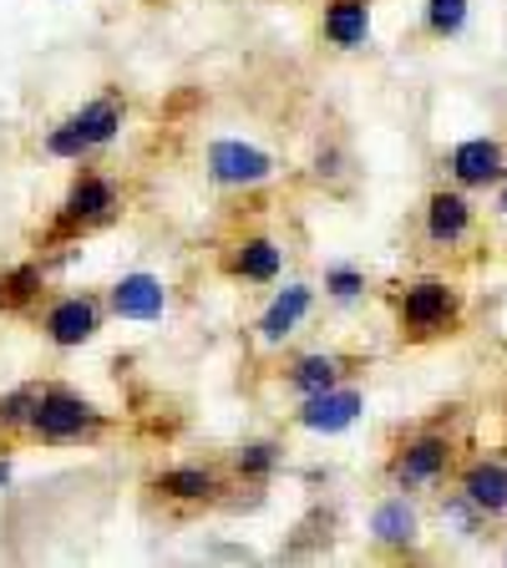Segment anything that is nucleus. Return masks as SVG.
<instances>
[{"instance_id": "nucleus-19", "label": "nucleus", "mask_w": 507, "mask_h": 568, "mask_svg": "<svg viewBox=\"0 0 507 568\" xmlns=\"http://www.w3.org/2000/svg\"><path fill=\"white\" fill-rule=\"evenodd\" d=\"M284 437H270V432H260V437H244L229 447L224 467L229 477H234V493H264V487H274V477L284 473Z\"/></svg>"}, {"instance_id": "nucleus-27", "label": "nucleus", "mask_w": 507, "mask_h": 568, "mask_svg": "<svg viewBox=\"0 0 507 568\" xmlns=\"http://www.w3.org/2000/svg\"><path fill=\"white\" fill-rule=\"evenodd\" d=\"M493 213L497 219H507V173H503V183L493 189Z\"/></svg>"}, {"instance_id": "nucleus-15", "label": "nucleus", "mask_w": 507, "mask_h": 568, "mask_svg": "<svg viewBox=\"0 0 507 568\" xmlns=\"http://www.w3.org/2000/svg\"><path fill=\"white\" fill-rule=\"evenodd\" d=\"M366 538L376 554L386 558H416L422 554V508H416L412 493H381L371 503V518H366Z\"/></svg>"}, {"instance_id": "nucleus-14", "label": "nucleus", "mask_w": 507, "mask_h": 568, "mask_svg": "<svg viewBox=\"0 0 507 568\" xmlns=\"http://www.w3.org/2000/svg\"><path fill=\"white\" fill-rule=\"evenodd\" d=\"M102 300H107V315L122 320V325H158L173 310V284L158 270H122L102 290Z\"/></svg>"}, {"instance_id": "nucleus-1", "label": "nucleus", "mask_w": 507, "mask_h": 568, "mask_svg": "<svg viewBox=\"0 0 507 568\" xmlns=\"http://www.w3.org/2000/svg\"><path fill=\"white\" fill-rule=\"evenodd\" d=\"M381 305H386V315H391L396 341L412 345V351L457 341V335L467 331V290H462L452 274H437V270L391 280L386 290H381Z\"/></svg>"}, {"instance_id": "nucleus-7", "label": "nucleus", "mask_w": 507, "mask_h": 568, "mask_svg": "<svg viewBox=\"0 0 507 568\" xmlns=\"http://www.w3.org/2000/svg\"><path fill=\"white\" fill-rule=\"evenodd\" d=\"M31 325L57 355H77L102 341L112 315H107V300L97 290H51L41 300V310L31 315Z\"/></svg>"}, {"instance_id": "nucleus-6", "label": "nucleus", "mask_w": 507, "mask_h": 568, "mask_svg": "<svg viewBox=\"0 0 507 568\" xmlns=\"http://www.w3.org/2000/svg\"><path fill=\"white\" fill-rule=\"evenodd\" d=\"M142 493L173 513H213L234 503V477H229L224 462L189 457V462L153 467V473L142 477Z\"/></svg>"}, {"instance_id": "nucleus-22", "label": "nucleus", "mask_w": 507, "mask_h": 568, "mask_svg": "<svg viewBox=\"0 0 507 568\" xmlns=\"http://www.w3.org/2000/svg\"><path fill=\"white\" fill-rule=\"evenodd\" d=\"M41 402V381H16L11 390H0V442H26L31 437V416Z\"/></svg>"}, {"instance_id": "nucleus-28", "label": "nucleus", "mask_w": 507, "mask_h": 568, "mask_svg": "<svg viewBox=\"0 0 507 568\" xmlns=\"http://www.w3.org/2000/svg\"><path fill=\"white\" fill-rule=\"evenodd\" d=\"M503 564H507V544H503Z\"/></svg>"}, {"instance_id": "nucleus-24", "label": "nucleus", "mask_w": 507, "mask_h": 568, "mask_svg": "<svg viewBox=\"0 0 507 568\" xmlns=\"http://www.w3.org/2000/svg\"><path fill=\"white\" fill-rule=\"evenodd\" d=\"M305 168H310V183H320V189H341L345 178H351V153H345L341 138H320Z\"/></svg>"}, {"instance_id": "nucleus-20", "label": "nucleus", "mask_w": 507, "mask_h": 568, "mask_svg": "<svg viewBox=\"0 0 507 568\" xmlns=\"http://www.w3.org/2000/svg\"><path fill=\"white\" fill-rule=\"evenodd\" d=\"M47 295H51V264H47V254L0 264V320H31Z\"/></svg>"}, {"instance_id": "nucleus-11", "label": "nucleus", "mask_w": 507, "mask_h": 568, "mask_svg": "<svg viewBox=\"0 0 507 568\" xmlns=\"http://www.w3.org/2000/svg\"><path fill=\"white\" fill-rule=\"evenodd\" d=\"M361 371H366V355L335 351V345H310V351H284L274 381H280L290 402H305V396H320V390L341 386V381H355Z\"/></svg>"}, {"instance_id": "nucleus-10", "label": "nucleus", "mask_w": 507, "mask_h": 568, "mask_svg": "<svg viewBox=\"0 0 507 568\" xmlns=\"http://www.w3.org/2000/svg\"><path fill=\"white\" fill-rule=\"evenodd\" d=\"M284 260H290V248H284V239L270 234V229H234L224 244L213 248L219 280L239 284V290H270V284H280Z\"/></svg>"}, {"instance_id": "nucleus-2", "label": "nucleus", "mask_w": 507, "mask_h": 568, "mask_svg": "<svg viewBox=\"0 0 507 568\" xmlns=\"http://www.w3.org/2000/svg\"><path fill=\"white\" fill-rule=\"evenodd\" d=\"M128 213V183L118 173L92 163H77L61 189L57 209H51L47 229L36 234V254H51V248H82L92 234H107L112 224H122Z\"/></svg>"}, {"instance_id": "nucleus-26", "label": "nucleus", "mask_w": 507, "mask_h": 568, "mask_svg": "<svg viewBox=\"0 0 507 568\" xmlns=\"http://www.w3.org/2000/svg\"><path fill=\"white\" fill-rule=\"evenodd\" d=\"M16 487V452L0 442V493H11Z\"/></svg>"}, {"instance_id": "nucleus-21", "label": "nucleus", "mask_w": 507, "mask_h": 568, "mask_svg": "<svg viewBox=\"0 0 507 568\" xmlns=\"http://www.w3.org/2000/svg\"><path fill=\"white\" fill-rule=\"evenodd\" d=\"M320 295H325V305H335V310L366 305V295H371V274H366V264H355V260H331L325 270H320Z\"/></svg>"}, {"instance_id": "nucleus-17", "label": "nucleus", "mask_w": 507, "mask_h": 568, "mask_svg": "<svg viewBox=\"0 0 507 568\" xmlns=\"http://www.w3.org/2000/svg\"><path fill=\"white\" fill-rule=\"evenodd\" d=\"M487 523H507V457L503 452H462L452 483Z\"/></svg>"}, {"instance_id": "nucleus-4", "label": "nucleus", "mask_w": 507, "mask_h": 568, "mask_svg": "<svg viewBox=\"0 0 507 568\" xmlns=\"http://www.w3.org/2000/svg\"><path fill=\"white\" fill-rule=\"evenodd\" d=\"M132 122V97L122 87H102L87 102H77L67 118H57L41 132V158L51 163H92V158L112 153Z\"/></svg>"}, {"instance_id": "nucleus-5", "label": "nucleus", "mask_w": 507, "mask_h": 568, "mask_svg": "<svg viewBox=\"0 0 507 568\" xmlns=\"http://www.w3.org/2000/svg\"><path fill=\"white\" fill-rule=\"evenodd\" d=\"M118 432V416L107 412L102 402H92L82 386L71 381H41V402L31 416V437L36 447H102L107 437Z\"/></svg>"}, {"instance_id": "nucleus-13", "label": "nucleus", "mask_w": 507, "mask_h": 568, "mask_svg": "<svg viewBox=\"0 0 507 568\" xmlns=\"http://www.w3.org/2000/svg\"><path fill=\"white\" fill-rule=\"evenodd\" d=\"M361 416H366V386H361V381H341V386L320 390V396L295 402L290 426L315 442H335V437H345V432H355Z\"/></svg>"}, {"instance_id": "nucleus-8", "label": "nucleus", "mask_w": 507, "mask_h": 568, "mask_svg": "<svg viewBox=\"0 0 507 568\" xmlns=\"http://www.w3.org/2000/svg\"><path fill=\"white\" fill-rule=\"evenodd\" d=\"M203 178H209L213 193H229V199H244V193H260L280 178V158L254 138H234V132H219V138L203 142Z\"/></svg>"}, {"instance_id": "nucleus-23", "label": "nucleus", "mask_w": 507, "mask_h": 568, "mask_svg": "<svg viewBox=\"0 0 507 568\" xmlns=\"http://www.w3.org/2000/svg\"><path fill=\"white\" fill-rule=\"evenodd\" d=\"M467 21H473V0H422V36L437 47L457 41Z\"/></svg>"}, {"instance_id": "nucleus-12", "label": "nucleus", "mask_w": 507, "mask_h": 568, "mask_svg": "<svg viewBox=\"0 0 507 568\" xmlns=\"http://www.w3.org/2000/svg\"><path fill=\"white\" fill-rule=\"evenodd\" d=\"M315 305H320V284H310V280L270 284V295H264L260 315H254V341L264 351H290L305 335L310 320H315Z\"/></svg>"}, {"instance_id": "nucleus-16", "label": "nucleus", "mask_w": 507, "mask_h": 568, "mask_svg": "<svg viewBox=\"0 0 507 568\" xmlns=\"http://www.w3.org/2000/svg\"><path fill=\"white\" fill-rule=\"evenodd\" d=\"M437 168H442L447 183H457V189L493 193L507 173V142L493 138V132H483V138H462L437 158Z\"/></svg>"}, {"instance_id": "nucleus-18", "label": "nucleus", "mask_w": 507, "mask_h": 568, "mask_svg": "<svg viewBox=\"0 0 507 568\" xmlns=\"http://www.w3.org/2000/svg\"><path fill=\"white\" fill-rule=\"evenodd\" d=\"M376 6L381 0H325L315 21L320 47L335 51V57L371 51V41H376Z\"/></svg>"}, {"instance_id": "nucleus-25", "label": "nucleus", "mask_w": 507, "mask_h": 568, "mask_svg": "<svg viewBox=\"0 0 507 568\" xmlns=\"http://www.w3.org/2000/svg\"><path fill=\"white\" fill-rule=\"evenodd\" d=\"M437 508H442V523L452 528V538H477V532L493 528V523H487L483 513H477L473 503L457 493V487H442V503H437Z\"/></svg>"}, {"instance_id": "nucleus-9", "label": "nucleus", "mask_w": 507, "mask_h": 568, "mask_svg": "<svg viewBox=\"0 0 507 568\" xmlns=\"http://www.w3.org/2000/svg\"><path fill=\"white\" fill-rule=\"evenodd\" d=\"M477 229H483V209H477V193L457 189L442 178L437 189H426L422 209H416V234L432 254H457L462 244H473Z\"/></svg>"}, {"instance_id": "nucleus-3", "label": "nucleus", "mask_w": 507, "mask_h": 568, "mask_svg": "<svg viewBox=\"0 0 507 568\" xmlns=\"http://www.w3.org/2000/svg\"><path fill=\"white\" fill-rule=\"evenodd\" d=\"M462 406H442L437 416H426V422L406 426L396 432L381 457V483L396 487V493H442L452 483L462 462Z\"/></svg>"}]
</instances>
